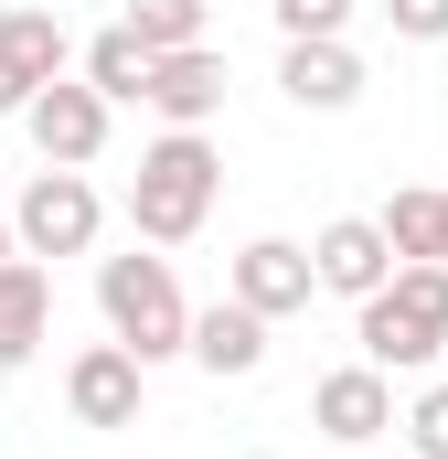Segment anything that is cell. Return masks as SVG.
Wrapping results in <instances>:
<instances>
[{"label": "cell", "mask_w": 448, "mask_h": 459, "mask_svg": "<svg viewBox=\"0 0 448 459\" xmlns=\"http://www.w3.org/2000/svg\"><path fill=\"white\" fill-rule=\"evenodd\" d=\"M43 342H54V278L43 256H11L0 267V374H22Z\"/></svg>", "instance_id": "obj_14"}, {"label": "cell", "mask_w": 448, "mask_h": 459, "mask_svg": "<svg viewBox=\"0 0 448 459\" xmlns=\"http://www.w3.org/2000/svg\"><path fill=\"white\" fill-rule=\"evenodd\" d=\"M128 32L150 54H182V43H214V0H128Z\"/></svg>", "instance_id": "obj_17"}, {"label": "cell", "mask_w": 448, "mask_h": 459, "mask_svg": "<svg viewBox=\"0 0 448 459\" xmlns=\"http://www.w3.org/2000/svg\"><path fill=\"white\" fill-rule=\"evenodd\" d=\"M395 43H448V0H384Z\"/></svg>", "instance_id": "obj_20"}, {"label": "cell", "mask_w": 448, "mask_h": 459, "mask_svg": "<svg viewBox=\"0 0 448 459\" xmlns=\"http://www.w3.org/2000/svg\"><path fill=\"white\" fill-rule=\"evenodd\" d=\"M278 11V43H341L352 32V0H267Z\"/></svg>", "instance_id": "obj_18"}, {"label": "cell", "mask_w": 448, "mask_h": 459, "mask_svg": "<svg viewBox=\"0 0 448 459\" xmlns=\"http://www.w3.org/2000/svg\"><path fill=\"white\" fill-rule=\"evenodd\" d=\"M224 54L214 43H182V54H160L150 65V108H160V128H214L224 117Z\"/></svg>", "instance_id": "obj_11"}, {"label": "cell", "mask_w": 448, "mask_h": 459, "mask_svg": "<svg viewBox=\"0 0 448 459\" xmlns=\"http://www.w3.org/2000/svg\"><path fill=\"white\" fill-rule=\"evenodd\" d=\"M310 267H321V289H332V299H352V310H363V299H374L406 256H395L384 214H332V225L310 235Z\"/></svg>", "instance_id": "obj_8"}, {"label": "cell", "mask_w": 448, "mask_h": 459, "mask_svg": "<svg viewBox=\"0 0 448 459\" xmlns=\"http://www.w3.org/2000/svg\"><path fill=\"white\" fill-rule=\"evenodd\" d=\"M139 395H150V363L128 342H86L65 363V417L75 428H139Z\"/></svg>", "instance_id": "obj_6"}, {"label": "cell", "mask_w": 448, "mask_h": 459, "mask_svg": "<svg viewBox=\"0 0 448 459\" xmlns=\"http://www.w3.org/2000/svg\"><path fill=\"white\" fill-rule=\"evenodd\" d=\"M224 289H235L256 321H289V310H310V299H321V267H310V246H299V235H256V246H235Z\"/></svg>", "instance_id": "obj_7"}, {"label": "cell", "mask_w": 448, "mask_h": 459, "mask_svg": "<svg viewBox=\"0 0 448 459\" xmlns=\"http://www.w3.org/2000/svg\"><path fill=\"white\" fill-rule=\"evenodd\" d=\"M406 449H417V459H448V374L417 385V406H406Z\"/></svg>", "instance_id": "obj_19"}, {"label": "cell", "mask_w": 448, "mask_h": 459, "mask_svg": "<svg viewBox=\"0 0 448 459\" xmlns=\"http://www.w3.org/2000/svg\"><path fill=\"white\" fill-rule=\"evenodd\" d=\"M267 332H278V321H256V310L224 289L214 310H193V363H203L214 385H246V374L267 363Z\"/></svg>", "instance_id": "obj_13"}, {"label": "cell", "mask_w": 448, "mask_h": 459, "mask_svg": "<svg viewBox=\"0 0 448 459\" xmlns=\"http://www.w3.org/2000/svg\"><path fill=\"white\" fill-rule=\"evenodd\" d=\"M352 342L363 363H384V374H417V363H448V267H395L363 310H352Z\"/></svg>", "instance_id": "obj_3"}, {"label": "cell", "mask_w": 448, "mask_h": 459, "mask_svg": "<svg viewBox=\"0 0 448 459\" xmlns=\"http://www.w3.org/2000/svg\"><path fill=\"white\" fill-rule=\"evenodd\" d=\"M150 65H160V54H150L128 22H108V32L86 43V86H97L108 108H150Z\"/></svg>", "instance_id": "obj_15"}, {"label": "cell", "mask_w": 448, "mask_h": 459, "mask_svg": "<svg viewBox=\"0 0 448 459\" xmlns=\"http://www.w3.org/2000/svg\"><path fill=\"white\" fill-rule=\"evenodd\" d=\"M97 310H108V342H128L139 363H171L193 352V299L171 278V256H97Z\"/></svg>", "instance_id": "obj_2"}, {"label": "cell", "mask_w": 448, "mask_h": 459, "mask_svg": "<svg viewBox=\"0 0 448 459\" xmlns=\"http://www.w3.org/2000/svg\"><path fill=\"white\" fill-rule=\"evenodd\" d=\"M214 193H224V150L203 128H160L139 150V171H128V225H139V246H193L203 214H214Z\"/></svg>", "instance_id": "obj_1"}, {"label": "cell", "mask_w": 448, "mask_h": 459, "mask_svg": "<svg viewBox=\"0 0 448 459\" xmlns=\"http://www.w3.org/2000/svg\"><path fill=\"white\" fill-rule=\"evenodd\" d=\"M278 86H289V108L341 117L363 97V54H352V43H278Z\"/></svg>", "instance_id": "obj_12"}, {"label": "cell", "mask_w": 448, "mask_h": 459, "mask_svg": "<svg viewBox=\"0 0 448 459\" xmlns=\"http://www.w3.org/2000/svg\"><path fill=\"white\" fill-rule=\"evenodd\" d=\"M65 54H75V32L54 22V11H0V117H22L54 75H65Z\"/></svg>", "instance_id": "obj_10"}, {"label": "cell", "mask_w": 448, "mask_h": 459, "mask_svg": "<svg viewBox=\"0 0 448 459\" xmlns=\"http://www.w3.org/2000/svg\"><path fill=\"white\" fill-rule=\"evenodd\" d=\"M384 235H395V256H406V267H417V256L448 267V193H427V182H417V193H395V204H384Z\"/></svg>", "instance_id": "obj_16"}, {"label": "cell", "mask_w": 448, "mask_h": 459, "mask_svg": "<svg viewBox=\"0 0 448 459\" xmlns=\"http://www.w3.org/2000/svg\"><path fill=\"white\" fill-rule=\"evenodd\" d=\"M22 128H32V150H43L54 171H86V160L108 150V97H97L86 75H54V86L22 108Z\"/></svg>", "instance_id": "obj_9"}, {"label": "cell", "mask_w": 448, "mask_h": 459, "mask_svg": "<svg viewBox=\"0 0 448 459\" xmlns=\"http://www.w3.org/2000/svg\"><path fill=\"white\" fill-rule=\"evenodd\" d=\"M310 428H321L332 449H374V438L395 428V374H384V363H332V374L310 385Z\"/></svg>", "instance_id": "obj_5"}, {"label": "cell", "mask_w": 448, "mask_h": 459, "mask_svg": "<svg viewBox=\"0 0 448 459\" xmlns=\"http://www.w3.org/2000/svg\"><path fill=\"white\" fill-rule=\"evenodd\" d=\"M11 256H22V225H11V214H0V267H11Z\"/></svg>", "instance_id": "obj_21"}, {"label": "cell", "mask_w": 448, "mask_h": 459, "mask_svg": "<svg viewBox=\"0 0 448 459\" xmlns=\"http://www.w3.org/2000/svg\"><path fill=\"white\" fill-rule=\"evenodd\" d=\"M11 225H22V256H97L108 204H97V182H86V171H54V160H43V171L22 182Z\"/></svg>", "instance_id": "obj_4"}]
</instances>
